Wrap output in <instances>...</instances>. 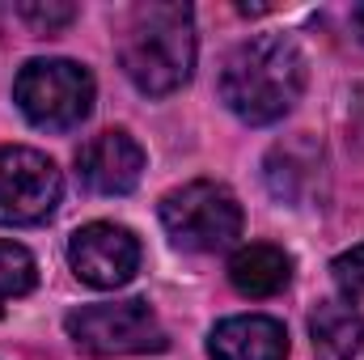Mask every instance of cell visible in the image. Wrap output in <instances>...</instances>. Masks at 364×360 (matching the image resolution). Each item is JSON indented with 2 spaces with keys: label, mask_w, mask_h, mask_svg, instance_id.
Here are the masks:
<instances>
[{
  "label": "cell",
  "mask_w": 364,
  "mask_h": 360,
  "mask_svg": "<svg viewBox=\"0 0 364 360\" xmlns=\"http://www.w3.org/2000/svg\"><path fill=\"white\" fill-rule=\"evenodd\" d=\"M305 90V60L292 38L255 34L237 43L220 68V102L250 127L284 119Z\"/></svg>",
  "instance_id": "obj_1"
},
{
  "label": "cell",
  "mask_w": 364,
  "mask_h": 360,
  "mask_svg": "<svg viewBox=\"0 0 364 360\" xmlns=\"http://www.w3.org/2000/svg\"><path fill=\"white\" fill-rule=\"evenodd\" d=\"M119 64L140 93H174L195 68V13L191 4L149 0L136 4L123 21Z\"/></svg>",
  "instance_id": "obj_2"
},
{
  "label": "cell",
  "mask_w": 364,
  "mask_h": 360,
  "mask_svg": "<svg viewBox=\"0 0 364 360\" xmlns=\"http://www.w3.org/2000/svg\"><path fill=\"white\" fill-rule=\"evenodd\" d=\"M161 225L170 242L191 255H216L242 238V203L220 182H186L161 199Z\"/></svg>",
  "instance_id": "obj_3"
},
{
  "label": "cell",
  "mask_w": 364,
  "mask_h": 360,
  "mask_svg": "<svg viewBox=\"0 0 364 360\" xmlns=\"http://www.w3.org/2000/svg\"><path fill=\"white\" fill-rule=\"evenodd\" d=\"M13 97L34 127L68 132L90 119L93 77L73 60H30L13 81Z\"/></svg>",
  "instance_id": "obj_4"
},
{
  "label": "cell",
  "mask_w": 364,
  "mask_h": 360,
  "mask_svg": "<svg viewBox=\"0 0 364 360\" xmlns=\"http://www.w3.org/2000/svg\"><path fill=\"white\" fill-rule=\"evenodd\" d=\"M64 327H68L73 344L93 356H140V352L166 348V327L149 309V301H140V297L81 305L68 314Z\"/></svg>",
  "instance_id": "obj_5"
},
{
  "label": "cell",
  "mask_w": 364,
  "mask_h": 360,
  "mask_svg": "<svg viewBox=\"0 0 364 360\" xmlns=\"http://www.w3.org/2000/svg\"><path fill=\"white\" fill-rule=\"evenodd\" d=\"M64 195L55 162L26 144L0 149V225H43Z\"/></svg>",
  "instance_id": "obj_6"
},
{
  "label": "cell",
  "mask_w": 364,
  "mask_h": 360,
  "mask_svg": "<svg viewBox=\"0 0 364 360\" xmlns=\"http://www.w3.org/2000/svg\"><path fill=\"white\" fill-rule=\"evenodd\" d=\"M68 263L90 288H123L140 271V238L114 221L81 225L68 242Z\"/></svg>",
  "instance_id": "obj_7"
},
{
  "label": "cell",
  "mask_w": 364,
  "mask_h": 360,
  "mask_svg": "<svg viewBox=\"0 0 364 360\" xmlns=\"http://www.w3.org/2000/svg\"><path fill=\"white\" fill-rule=\"evenodd\" d=\"M77 174L97 195H127L144 174V149L123 127L97 132L77 153Z\"/></svg>",
  "instance_id": "obj_8"
},
{
  "label": "cell",
  "mask_w": 364,
  "mask_h": 360,
  "mask_svg": "<svg viewBox=\"0 0 364 360\" xmlns=\"http://www.w3.org/2000/svg\"><path fill=\"white\" fill-rule=\"evenodd\" d=\"M212 360H288V331L267 314H237L225 318L212 339H208Z\"/></svg>",
  "instance_id": "obj_9"
},
{
  "label": "cell",
  "mask_w": 364,
  "mask_h": 360,
  "mask_svg": "<svg viewBox=\"0 0 364 360\" xmlns=\"http://www.w3.org/2000/svg\"><path fill=\"white\" fill-rule=\"evenodd\" d=\"M309 339H314V356L318 360H356L364 339L360 309L348 297L318 301V309L309 314Z\"/></svg>",
  "instance_id": "obj_10"
},
{
  "label": "cell",
  "mask_w": 364,
  "mask_h": 360,
  "mask_svg": "<svg viewBox=\"0 0 364 360\" xmlns=\"http://www.w3.org/2000/svg\"><path fill=\"white\" fill-rule=\"evenodd\" d=\"M288 280H292V259L272 242H250L229 259V284L242 297H255V301L275 297L288 288Z\"/></svg>",
  "instance_id": "obj_11"
},
{
  "label": "cell",
  "mask_w": 364,
  "mask_h": 360,
  "mask_svg": "<svg viewBox=\"0 0 364 360\" xmlns=\"http://www.w3.org/2000/svg\"><path fill=\"white\" fill-rule=\"evenodd\" d=\"M38 284V268H34V255L17 242H0V314L9 301L26 297L30 288Z\"/></svg>",
  "instance_id": "obj_12"
},
{
  "label": "cell",
  "mask_w": 364,
  "mask_h": 360,
  "mask_svg": "<svg viewBox=\"0 0 364 360\" xmlns=\"http://www.w3.org/2000/svg\"><path fill=\"white\" fill-rule=\"evenodd\" d=\"M331 275H335V284H339L348 297H364V242L352 246V250H343V255L331 263Z\"/></svg>",
  "instance_id": "obj_13"
},
{
  "label": "cell",
  "mask_w": 364,
  "mask_h": 360,
  "mask_svg": "<svg viewBox=\"0 0 364 360\" xmlns=\"http://www.w3.org/2000/svg\"><path fill=\"white\" fill-rule=\"evenodd\" d=\"M17 13H21L38 34H55L60 26H68V21L77 17V9H73V4H21Z\"/></svg>",
  "instance_id": "obj_14"
},
{
  "label": "cell",
  "mask_w": 364,
  "mask_h": 360,
  "mask_svg": "<svg viewBox=\"0 0 364 360\" xmlns=\"http://www.w3.org/2000/svg\"><path fill=\"white\" fill-rule=\"evenodd\" d=\"M352 30H356V38L364 43V4H356V9H352Z\"/></svg>",
  "instance_id": "obj_15"
}]
</instances>
